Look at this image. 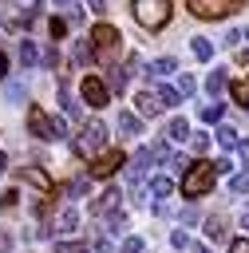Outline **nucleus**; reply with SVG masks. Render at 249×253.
I'll return each instance as SVG.
<instances>
[{
	"label": "nucleus",
	"instance_id": "nucleus-18",
	"mask_svg": "<svg viewBox=\"0 0 249 253\" xmlns=\"http://www.w3.org/2000/svg\"><path fill=\"white\" fill-rule=\"evenodd\" d=\"M75 225H79V213H75L71 206H67V210H59V217H55V229H59V233H71Z\"/></svg>",
	"mask_w": 249,
	"mask_h": 253
},
{
	"label": "nucleus",
	"instance_id": "nucleus-20",
	"mask_svg": "<svg viewBox=\"0 0 249 253\" xmlns=\"http://www.w3.org/2000/svg\"><path fill=\"white\" fill-rule=\"evenodd\" d=\"M170 71H178V59L174 55H162V59L150 63V75H170Z\"/></svg>",
	"mask_w": 249,
	"mask_h": 253
},
{
	"label": "nucleus",
	"instance_id": "nucleus-25",
	"mask_svg": "<svg viewBox=\"0 0 249 253\" xmlns=\"http://www.w3.org/2000/svg\"><path fill=\"white\" fill-rule=\"evenodd\" d=\"M87 182H91V174L71 178V182H67V198H83V194H87Z\"/></svg>",
	"mask_w": 249,
	"mask_h": 253
},
{
	"label": "nucleus",
	"instance_id": "nucleus-5",
	"mask_svg": "<svg viewBox=\"0 0 249 253\" xmlns=\"http://www.w3.org/2000/svg\"><path fill=\"white\" fill-rule=\"evenodd\" d=\"M91 43H95V59H99V63H111L115 51H119V28H115V24H99V28L91 32Z\"/></svg>",
	"mask_w": 249,
	"mask_h": 253
},
{
	"label": "nucleus",
	"instance_id": "nucleus-26",
	"mask_svg": "<svg viewBox=\"0 0 249 253\" xmlns=\"http://www.w3.org/2000/svg\"><path fill=\"white\" fill-rule=\"evenodd\" d=\"M24 95H28V87H24V83H20V79H12V83H8V87H4V99H8V103H20V99H24Z\"/></svg>",
	"mask_w": 249,
	"mask_h": 253
},
{
	"label": "nucleus",
	"instance_id": "nucleus-49",
	"mask_svg": "<svg viewBox=\"0 0 249 253\" xmlns=\"http://www.w3.org/2000/svg\"><path fill=\"white\" fill-rule=\"evenodd\" d=\"M229 166H233L229 158H217V162H213V170H217V174H229Z\"/></svg>",
	"mask_w": 249,
	"mask_h": 253
},
{
	"label": "nucleus",
	"instance_id": "nucleus-33",
	"mask_svg": "<svg viewBox=\"0 0 249 253\" xmlns=\"http://www.w3.org/2000/svg\"><path fill=\"white\" fill-rule=\"evenodd\" d=\"M194 87H198L194 75H182V79H178V95H194Z\"/></svg>",
	"mask_w": 249,
	"mask_h": 253
},
{
	"label": "nucleus",
	"instance_id": "nucleus-24",
	"mask_svg": "<svg viewBox=\"0 0 249 253\" xmlns=\"http://www.w3.org/2000/svg\"><path fill=\"white\" fill-rule=\"evenodd\" d=\"M170 190H174V182H170L166 174H158V178L150 182V194H154V198H170Z\"/></svg>",
	"mask_w": 249,
	"mask_h": 253
},
{
	"label": "nucleus",
	"instance_id": "nucleus-37",
	"mask_svg": "<svg viewBox=\"0 0 249 253\" xmlns=\"http://www.w3.org/2000/svg\"><path fill=\"white\" fill-rule=\"evenodd\" d=\"M59 253H87V245H83V241H63Z\"/></svg>",
	"mask_w": 249,
	"mask_h": 253
},
{
	"label": "nucleus",
	"instance_id": "nucleus-27",
	"mask_svg": "<svg viewBox=\"0 0 249 253\" xmlns=\"http://www.w3.org/2000/svg\"><path fill=\"white\" fill-rule=\"evenodd\" d=\"M229 194H249V170H241V174L229 178Z\"/></svg>",
	"mask_w": 249,
	"mask_h": 253
},
{
	"label": "nucleus",
	"instance_id": "nucleus-40",
	"mask_svg": "<svg viewBox=\"0 0 249 253\" xmlns=\"http://www.w3.org/2000/svg\"><path fill=\"white\" fill-rule=\"evenodd\" d=\"M12 206H16V190H4L0 194V210H12Z\"/></svg>",
	"mask_w": 249,
	"mask_h": 253
},
{
	"label": "nucleus",
	"instance_id": "nucleus-17",
	"mask_svg": "<svg viewBox=\"0 0 249 253\" xmlns=\"http://www.w3.org/2000/svg\"><path fill=\"white\" fill-rule=\"evenodd\" d=\"M217 142H221L225 150H237V142H241V138H237V126L221 123V126H217Z\"/></svg>",
	"mask_w": 249,
	"mask_h": 253
},
{
	"label": "nucleus",
	"instance_id": "nucleus-9",
	"mask_svg": "<svg viewBox=\"0 0 249 253\" xmlns=\"http://www.w3.org/2000/svg\"><path fill=\"white\" fill-rule=\"evenodd\" d=\"M150 162H154V150H134V158H130V166H126V174H130V190H134V186L146 178Z\"/></svg>",
	"mask_w": 249,
	"mask_h": 253
},
{
	"label": "nucleus",
	"instance_id": "nucleus-22",
	"mask_svg": "<svg viewBox=\"0 0 249 253\" xmlns=\"http://www.w3.org/2000/svg\"><path fill=\"white\" fill-rule=\"evenodd\" d=\"M229 95H233V103H241V107H249V75H245V79H237V83L229 87Z\"/></svg>",
	"mask_w": 249,
	"mask_h": 253
},
{
	"label": "nucleus",
	"instance_id": "nucleus-4",
	"mask_svg": "<svg viewBox=\"0 0 249 253\" xmlns=\"http://www.w3.org/2000/svg\"><path fill=\"white\" fill-rule=\"evenodd\" d=\"M241 8H245V0H190V12L198 20H225Z\"/></svg>",
	"mask_w": 249,
	"mask_h": 253
},
{
	"label": "nucleus",
	"instance_id": "nucleus-19",
	"mask_svg": "<svg viewBox=\"0 0 249 253\" xmlns=\"http://www.w3.org/2000/svg\"><path fill=\"white\" fill-rule=\"evenodd\" d=\"M71 55H75V63H87V59L95 55V43H91V40H75V47H71Z\"/></svg>",
	"mask_w": 249,
	"mask_h": 253
},
{
	"label": "nucleus",
	"instance_id": "nucleus-13",
	"mask_svg": "<svg viewBox=\"0 0 249 253\" xmlns=\"http://www.w3.org/2000/svg\"><path fill=\"white\" fill-rule=\"evenodd\" d=\"M59 103H63V111H67V115H71L75 123L83 119V107H79V99L71 95V87H67V83H59Z\"/></svg>",
	"mask_w": 249,
	"mask_h": 253
},
{
	"label": "nucleus",
	"instance_id": "nucleus-31",
	"mask_svg": "<svg viewBox=\"0 0 249 253\" xmlns=\"http://www.w3.org/2000/svg\"><path fill=\"white\" fill-rule=\"evenodd\" d=\"M158 99H162V107H174L182 95H178V87H166V83H162V87H158Z\"/></svg>",
	"mask_w": 249,
	"mask_h": 253
},
{
	"label": "nucleus",
	"instance_id": "nucleus-43",
	"mask_svg": "<svg viewBox=\"0 0 249 253\" xmlns=\"http://www.w3.org/2000/svg\"><path fill=\"white\" fill-rule=\"evenodd\" d=\"M237 158H241V166L249 170V142H237Z\"/></svg>",
	"mask_w": 249,
	"mask_h": 253
},
{
	"label": "nucleus",
	"instance_id": "nucleus-23",
	"mask_svg": "<svg viewBox=\"0 0 249 253\" xmlns=\"http://www.w3.org/2000/svg\"><path fill=\"white\" fill-rule=\"evenodd\" d=\"M107 87H111V91H123V87H126V67H111V71H107Z\"/></svg>",
	"mask_w": 249,
	"mask_h": 253
},
{
	"label": "nucleus",
	"instance_id": "nucleus-10",
	"mask_svg": "<svg viewBox=\"0 0 249 253\" xmlns=\"http://www.w3.org/2000/svg\"><path fill=\"white\" fill-rule=\"evenodd\" d=\"M134 103H138V119H146V115H158V111H162L158 91H138V95H134Z\"/></svg>",
	"mask_w": 249,
	"mask_h": 253
},
{
	"label": "nucleus",
	"instance_id": "nucleus-29",
	"mask_svg": "<svg viewBox=\"0 0 249 253\" xmlns=\"http://www.w3.org/2000/svg\"><path fill=\"white\" fill-rule=\"evenodd\" d=\"M206 91H209V95H221V91H225V75H221V71H209V79H206Z\"/></svg>",
	"mask_w": 249,
	"mask_h": 253
},
{
	"label": "nucleus",
	"instance_id": "nucleus-52",
	"mask_svg": "<svg viewBox=\"0 0 249 253\" xmlns=\"http://www.w3.org/2000/svg\"><path fill=\"white\" fill-rule=\"evenodd\" d=\"M4 170H8V158H4V154H0V174H4Z\"/></svg>",
	"mask_w": 249,
	"mask_h": 253
},
{
	"label": "nucleus",
	"instance_id": "nucleus-16",
	"mask_svg": "<svg viewBox=\"0 0 249 253\" xmlns=\"http://www.w3.org/2000/svg\"><path fill=\"white\" fill-rule=\"evenodd\" d=\"M40 59H43V55H40V47H36L32 40H24V43H20V63H24V67H36Z\"/></svg>",
	"mask_w": 249,
	"mask_h": 253
},
{
	"label": "nucleus",
	"instance_id": "nucleus-54",
	"mask_svg": "<svg viewBox=\"0 0 249 253\" xmlns=\"http://www.w3.org/2000/svg\"><path fill=\"white\" fill-rule=\"evenodd\" d=\"M55 8H71V0H55Z\"/></svg>",
	"mask_w": 249,
	"mask_h": 253
},
{
	"label": "nucleus",
	"instance_id": "nucleus-21",
	"mask_svg": "<svg viewBox=\"0 0 249 253\" xmlns=\"http://www.w3.org/2000/svg\"><path fill=\"white\" fill-rule=\"evenodd\" d=\"M166 134H170L174 142H182V138H190V123H186V119H170V126H166Z\"/></svg>",
	"mask_w": 249,
	"mask_h": 253
},
{
	"label": "nucleus",
	"instance_id": "nucleus-7",
	"mask_svg": "<svg viewBox=\"0 0 249 253\" xmlns=\"http://www.w3.org/2000/svg\"><path fill=\"white\" fill-rule=\"evenodd\" d=\"M123 162H126V154H123V150H103V154L91 162V178H111Z\"/></svg>",
	"mask_w": 249,
	"mask_h": 253
},
{
	"label": "nucleus",
	"instance_id": "nucleus-30",
	"mask_svg": "<svg viewBox=\"0 0 249 253\" xmlns=\"http://www.w3.org/2000/svg\"><path fill=\"white\" fill-rule=\"evenodd\" d=\"M103 229H107V233H123V229H126V213H111V217L103 221Z\"/></svg>",
	"mask_w": 249,
	"mask_h": 253
},
{
	"label": "nucleus",
	"instance_id": "nucleus-53",
	"mask_svg": "<svg viewBox=\"0 0 249 253\" xmlns=\"http://www.w3.org/2000/svg\"><path fill=\"white\" fill-rule=\"evenodd\" d=\"M241 225H245V229H249V210H245V213H241Z\"/></svg>",
	"mask_w": 249,
	"mask_h": 253
},
{
	"label": "nucleus",
	"instance_id": "nucleus-45",
	"mask_svg": "<svg viewBox=\"0 0 249 253\" xmlns=\"http://www.w3.org/2000/svg\"><path fill=\"white\" fill-rule=\"evenodd\" d=\"M170 166H174V170H190V162H186L182 154H170Z\"/></svg>",
	"mask_w": 249,
	"mask_h": 253
},
{
	"label": "nucleus",
	"instance_id": "nucleus-15",
	"mask_svg": "<svg viewBox=\"0 0 249 253\" xmlns=\"http://www.w3.org/2000/svg\"><path fill=\"white\" fill-rule=\"evenodd\" d=\"M119 130L134 138V134H142V119H138L134 111H123V115H119Z\"/></svg>",
	"mask_w": 249,
	"mask_h": 253
},
{
	"label": "nucleus",
	"instance_id": "nucleus-32",
	"mask_svg": "<svg viewBox=\"0 0 249 253\" xmlns=\"http://www.w3.org/2000/svg\"><path fill=\"white\" fill-rule=\"evenodd\" d=\"M202 119H206V123H217V119H221V103H206V107H202Z\"/></svg>",
	"mask_w": 249,
	"mask_h": 253
},
{
	"label": "nucleus",
	"instance_id": "nucleus-12",
	"mask_svg": "<svg viewBox=\"0 0 249 253\" xmlns=\"http://www.w3.org/2000/svg\"><path fill=\"white\" fill-rule=\"evenodd\" d=\"M206 237H209V241H229L225 213H209V217H206Z\"/></svg>",
	"mask_w": 249,
	"mask_h": 253
},
{
	"label": "nucleus",
	"instance_id": "nucleus-51",
	"mask_svg": "<svg viewBox=\"0 0 249 253\" xmlns=\"http://www.w3.org/2000/svg\"><path fill=\"white\" fill-rule=\"evenodd\" d=\"M4 75H8V55L0 51V79H4Z\"/></svg>",
	"mask_w": 249,
	"mask_h": 253
},
{
	"label": "nucleus",
	"instance_id": "nucleus-35",
	"mask_svg": "<svg viewBox=\"0 0 249 253\" xmlns=\"http://www.w3.org/2000/svg\"><path fill=\"white\" fill-rule=\"evenodd\" d=\"M67 24H71V28H79V24H83V8H75V4H71V8H67Z\"/></svg>",
	"mask_w": 249,
	"mask_h": 253
},
{
	"label": "nucleus",
	"instance_id": "nucleus-42",
	"mask_svg": "<svg viewBox=\"0 0 249 253\" xmlns=\"http://www.w3.org/2000/svg\"><path fill=\"white\" fill-rule=\"evenodd\" d=\"M123 253H142V237H130V241L123 245Z\"/></svg>",
	"mask_w": 249,
	"mask_h": 253
},
{
	"label": "nucleus",
	"instance_id": "nucleus-8",
	"mask_svg": "<svg viewBox=\"0 0 249 253\" xmlns=\"http://www.w3.org/2000/svg\"><path fill=\"white\" fill-rule=\"evenodd\" d=\"M79 91H83V99H87V103H91V107H103V103H107V99H111V87H107V83H103V79H99V75H87V79H83V87H79Z\"/></svg>",
	"mask_w": 249,
	"mask_h": 253
},
{
	"label": "nucleus",
	"instance_id": "nucleus-55",
	"mask_svg": "<svg viewBox=\"0 0 249 253\" xmlns=\"http://www.w3.org/2000/svg\"><path fill=\"white\" fill-rule=\"evenodd\" d=\"M194 253H209V249H202V245H194Z\"/></svg>",
	"mask_w": 249,
	"mask_h": 253
},
{
	"label": "nucleus",
	"instance_id": "nucleus-14",
	"mask_svg": "<svg viewBox=\"0 0 249 253\" xmlns=\"http://www.w3.org/2000/svg\"><path fill=\"white\" fill-rule=\"evenodd\" d=\"M20 178H24V182H32L36 190H47V186H51L47 170H40V166H20Z\"/></svg>",
	"mask_w": 249,
	"mask_h": 253
},
{
	"label": "nucleus",
	"instance_id": "nucleus-48",
	"mask_svg": "<svg viewBox=\"0 0 249 253\" xmlns=\"http://www.w3.org/2000/svg\"><path fill=\"white\" fill-rule=\"evenodd\" d=\"M130 71H142V59H138V55H130V59H126V75H130Z\"/></svg>",
	"mask_w": 249,
	"mask_h": 253
},
{
	"label": "nucleus",
	"instance_id": "nucleus-1",
	"mask_svg": "<svg viewBox=\"0 0 249 253\" xmlns=\"http://www.w3.org/2000/svg\"><path fill=\"white\" fill-rule=\"evenodd\" d=\"M130 16L146 32H158L170 24V0H130Z\"/></svg>",
	"mask_w": 249,
	"mask_h": 253
},
{
	"label": "nucleus",
	"instance_id": "nucleus-38",
	"mask_svg": "<svg viewBox=\"0 0 249 253\" xmlns=\"http://www.w3.org/2000/svg\"><path fill=\"white\" fill-rule=\"evenodd\" d=\"M229 253H249V237H233L229 241Z\"/></svg>",
	"mask_w": 249,
	"mask_h": 253
},
{
	"label": "nucleus",
	"instance_id": "nucleus-46",
	"mask_svg": "<svg viewBox=\"0 0 249 253\" xmlns=\"http://www.w3.org/2000/svg\"><path fill=\"white\" fill-rule=\"evenodd\" d=\"M182 221H186V225H194V221H198V210H194V206H186V210H182Z\"/></svg>",
	"mask_w": 249,
	"mask_h": 253
},
{
	"label": "nucleus",
	"instance_id": "nucleus-36",
	"mask_svg": "<svg viewBox=\"0 0 249 253\" xmlns=\"http://www.w3.org/2000/svg\"><path fill=\"white\" fill-rule=\"evenodd\" d=\"M47 28H51V36H55V40H63V36H67V20H51Z\"/></svg>",
	"mask_w": 249,
	"mask_h": 253
},
{
	"label": "nucleus",
	"instance_id": "nucleus-3",
	"mask_svg": "<svg viewBox=\"0 0 249 253\" xmlns=\"http://www.w3.org/2000/svg\"><path fill=\"white\" fill-rule=\"evenodd\" d=\"M213 178H217L213 162H198V166H190V170H186V178H182V194H186V198L209 194V190H213Z\"/></svg>",
	"mask_w": 249,
	"mask_h": 253
},
{
	"label": "nucleus",
	"instance_id": "nucleus-6",
	"mask_svg": "<svg viewBox=\"0 0 249 253\" xmlns=\"http://www.w3.org/2000/svg\"><path fill=\"white\" fill-rule=\"evenodd\" d=\"M28 130H32V134H40V138H63V134H67L63 119H47L40 107H32V111H28Z\"/></svg>",
	"mask_w": 249,
	"mask_h": 253
},
{
	"label": "nucleus",
	"instance_id": "nucleus-28",
	"mask_svg": "<svg viewBox=\"0 0 249 253\" xmlns=\"http://www.w3.org/2000/svg\"><path fill=\"white\" fill-rule=\"evenodd\" d=\"M190 47H194V59H209V55H213V43H209V40H202V36H198Z\"/></svg>",
	"mask_w": 249,
	"mask_h": 253
},
{
	"label": "nucleus",
	"instance_id": "nucleus-50",
	"mask_svg": "<svg viewBox=\"0 0 249 253\" xmlns=\"http://www.w3.org/2000/svg\"><path fill=\"white\" fill-rule=\"evenodd\" d=\"M87 8H91V12H99V16H103V8H107V0H87Z\"/></svg>",
	"mask_w": 249,
	"mask_h": 253
},
{
	"label": "nucleus",
	"instance_id": "nucleus-47",
	"mask_svg": "<svg viewBox=\"0 0 249 253\" xmlns=\"http://www.w3.org/2000/svg\"><path fill=\"white\" fill-rule=\"evenodd\" d=\"M40 63H43V67H55V63H59V55H55V51H43V59H40Z\"/></svg>",
	"mask_w": 249,
	"mask_h": 253
},
{
	"label": "nucleus",
	"instance_id": "nucleus-39",
	"mask_svg": "<svg viewBox=\"0 0 249 253\" xmlns=\"http://www.w3.org/2000/svg\"><path fill=\"white\" fill-rule=\"evenodd\" d=\"M190 138H194V150H198V154L209 150V138H206V134H190Z\"/></svg>",
	"mask_w": 249,
	"mask_h": 253
},
{
	"label": "nucleus",
	"instance_id": "nucleus-2",
	"mask_svg": "<svg viewBox=\"0 0 249 253\" xmlns=\"http://www.w3.org/2000/svg\"><path fill=\"white\" fill-rule=\"evenodd\" d=\"M103 142H107V126L103 123H83V130H79V138L71 142V150L79 154V158H99L103 154Z\"/></svg>",
	"mask_w": 249,
	"mask_h": 253
},
{
	"label": "nucleus",
	"instance_id": "nucleus-34",
	"mask_svg": "<svg viewBox=\"0 0 249 253\" xmlns=\"http://www.w3.org/2000/svg\"><path fill=\"white\" fill-rule=\"evenodd\" d=\"M170 245H174V249H186V245H190V233H186V229H174V233H170Z\"/></svg>",
	"mask_w": 249,
	"mask_h": 253
},
{
	"label": "nucleus",
	"instance_id": "nucleus-41",
	"mask_svg": "<svg viewBox=\"0 0 249 253\" xmlns=\"http://www.w3.org/2000/svg\"><path fill=\"white\" fill-rule=\"evenodd\" d=\"M95 253H119V249H115V245H111V241L99 233V241H95Z\"/></svg>",
	"mask_w": 249,
	"mask_h": 253
},
{
	"label": "nucleus",
	"instance_id": "nucleus-44",
	"mask_svg": "<svg viewBox=\"0 0 249 253\" xmlns=\"http://www.w3.org/2000/svg\"><path fill=\"white\" fill-rule=\"evenodd\" d=\"M0 253H12V233L0 229Z\"/></svg>",
	"mask_w": 249,
	"mask_h": 253
},
{
	"label": "nucleus",
	"instance_id": "nucleus-11",
	"mask_svg": "<svg viewBox=\"0 0 249 253\" xmlns=\"http://www.w3.org/2000/svg\"><path fill=\"white\" fill-rule=\"evenodd\" d=\"M115 206H119V190H103V194L91 202V213L103 217V213H115Z\"/></svg>",
	"mask_w": 249,
	"mask_h": 253
}]
</instances>
